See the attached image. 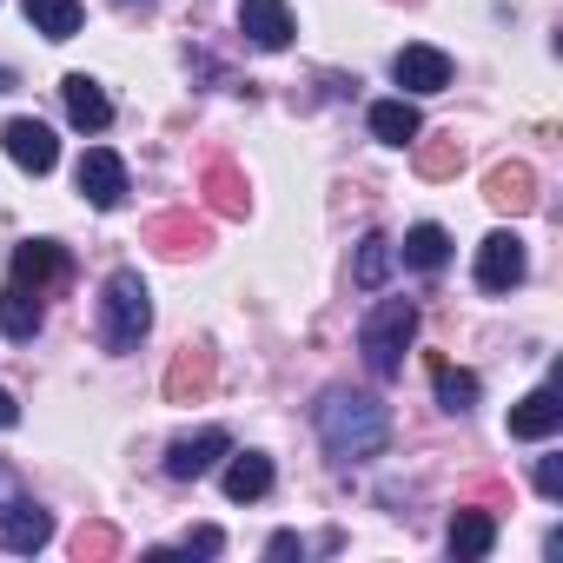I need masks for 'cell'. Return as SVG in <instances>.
<instances>
[{"instance_id":"6da1fadb","label":"cell","mask_w":563,"mask_h":563,"mask_svg":"<svg viewBox=\"0 0 563 563\" xmlns=\"http://www.w3.org/2000/svg\"><path fill=\"white\" fill-rule=\"evenodd\" d=\"M319 438L339 464H365L391 444V411L372 391H325L319 398Z\"/></svg>"},{"instance_id":"7a4b0ae2","label":"cell","mask_w":563,"mask_h":563,"mask_svg":"<svg viewBox=\"0 0 563 563\" xmlns=\"http://www.w3.org/2000/svg\"><path fill=\"white\" fill-rule=\"evenodd\" d=\"M153 332V299L140 286V272H113L100 286V345L107 352H140V339Z\"/></svg>"},{"instance_id":"3957f363","label":"cell","mask_w":563,"mask_h":563,"mask_svg":"<svg viewBox=\"0 0 563 563\" xmlns=\"http://www.w3.org/2000/svg\"><path fill=\"white\" fill-rule=\"evenodd\" d=\"M418 339V306L411 299H385L372 319H365V332H358V352H365V365L378 372V378H398L405 372V345Z\"/></svg>"},{"instance_id":"277c9868","label":"cell","mask_w":563,"mask_h":563,"mask_svg":"<svg viewBox=\"0 0 563 563\" xmlns=\"http://www.w3.org/2000/svg\"><path fill=\"white\" fill-rule=\"evenodd\" d=\"M67 272H74V265H67V245H54V239H27V245L14 252V278H8V286L41 299L47 286H60Z\"/></svg>"},{"instance_id":"5b68a950","label":"cell","mask_w":563,"mask_h":563,"mask_svg":"<svg viewBox=\"0 0 563 563\" xmlns=\"http://www.w3.org/2000/svg\"><path fill=\"white\" fill-rule=\"evenodd\" d=\"M523 272H530V258H523V239H517V232H490V239L477 245V286H484V292L523 286Z\"/></svg>"},{"instance_id":"8992f818","label":"cell","mask_w":563,"mask_h":563,"mask_svg":"<svg viewBox=\"0 0 563 563\" xmlns=\"http://www.w3.org/2000/svg\"><path fill=\"white\" fill-rule=\"evenodd\" d=\"M0 146H8V159L21 173H54L60 166V140L41 120H8V126H0Z\"/></svg>"},{"instance_id":"52a82bcc","label":"cell","mask_w":563,"mask_h":563,"mask_svg":"<svg viewBox=\"0 0 563 563\" xmlns=\"http://www.w3.org/2000/svg\"><path fill=\"white\" fill-rule=\"evenodd\" d=\"M74 179H80L87 206H100V212H113V206L126 199V166H120V153H107V146H87L80 166H74Z\"/></svg>"},{"instance_id":"ba28073f","label":"cell","mask_w":563,"mask_h":563,"mask_svg":"<svg viewBox=\"0 0 563 563\" xmlns=\"http://www.w3.org/2000/svg\"><path fill=\"white\" fill-rule=\"evenodd\" d=\"M219 457H232V438H225L219 424H206V431H192V438H179V444L166 451V477L192 484V477H206Z\"/></svg>"},{"instance_id":"9c48e42d","label":"cell","mask_w":563,"mask_h":563,"mask_svg":"<svg viewBox=\"0 0 563 563\" xmlns=\"http://www.w3.org/2000/svg\"><path fill=\"white\" fill-rule=\"evenodd\" d=\"M239 34L252 47H265V54L292 47V8L286 0H239Z\"/></svg>"},{"instance_id":"30bf717a","label":"cell","mask_w":563,"mask_h":563,"mask_svg":"<svg viewBox=\"0 0 563 563\" xmlns=\"http://www.w3.org/2000/svg\"><path fill=\"white\" fill-rule=\"evenodd\" d=\"M391 74H398L405 93H444L451 87V54H438V47H398Z\"/></svg>"},{"instance_id":"8fae6325","label":"cell","mask_w":563,"mask_h":563,"mask_svg":"<svg viewBox=\"0 0 563 563\" xmlns=\"http://www.w3.org/2000/svg\"><path fill=\"white\" fill-rule=\"evenodd\" d=\"M199 192H206V206H212L219 219H245V212H252V186H245V173H239L232 159H212V166L199 173Z\"/></svg>"},{"instance_id":"7c38bea8","label":"cell","mask_w":563,"mask_h":563,"mask_svg":"<svg viewBox=\"0 0 563 563\" xmlns=\"http://www.w3.org/2000/svg\"><path fill=\"white\" fill-rule=\"evenodd\" d=\"M212 378H219V358H212L206 345H186V352L166 365V398H173V405H192V398L212 391Z\"/></svg>"},{"instance_id":"4fadbf2b","label":"cell","mask_w":563,"mask_h":563,"mask_svg":"<svg viewBox=\"0 0 563 563\" xmlns=\"http://www.w3.org/2000/svg\"><path fill=\"white\" fill-rule=\"evenodd\" d=\"M60 100H67V120H74L80 133H107V126H113V100L100 93V80L67 74V80H60Z\"/></svg>"},{"instance_id":"5bb4252c","label":"cell","mask_w":563,"mask_h":563,"mask_svg":"<svg viewBox=\"0 0 563 563\" xmlns=\"http://www.w3.org/2000/svg\"><path fill=\"white\" fill-rule=\"evenodd\" d=\"M484 199L497 206V212H530L537 206V173L523 166V159H504V166H490V179H484Z\"/></svg>"},{"instance_id":"9a60e30c","label":"cell","mask_w":563,"mask_h":563,"mask_svg":"<svg viewBox=\"0 0 563 563\" xmlns=\"http://www.w3.org/2000/svg\"><path fill=\"white\" fill-rule=\"evenodd\" d=\"M146 245H159L166 258H186V252H206L212 232H206V219H192V212H159V219L146 225Z\"/></svg>"},{"instance_id":"2e32d148","label":"cell","mask_w":563,"mask_h":563,"mask_svg":"<svg viewBox=\"0 0 563 563\" xmlns=\"http://www.w3.org/2000/svg\"><path fill=\"white\" fill-rule=\"evenodd\" d=\"M0 537H8V550H21V556H34L47 537H54V517L34 504V497H21L8 517H0Z\"/></svg>"},{"instance_id":"e0dca14e","label":"cell","mask_w":563,"mask_h":563,"mask_svg":"<svg viewBox=\"0 0 563 563\" xmlns=\"http://www.w3.org/2000/svg\"><path fill=\"white\" fill-rule=\"evenodd\" d=\"M556 424H563V405H556V391H550V385H537V391H530V398H517V411H510V438H530V444H537V438H550Z\"/></svg>"},{"instance_id":"ac0fdd59","label":"cell","mask_w":563,"mask_h":563,"mask_svg":"<svg viewBox=\"0 0 563 563\" xmlns=\"http://www.w3.org/2000/svg\"><path fill=\"white\" fill-rule=\"evenodd\" d=\"M490 543H497V517H490V510H457V517H451V556H457V563L490 556Z\"/></svg>"},{"instance_id":"d6986e66","label":"cell","mask_w":563,"mask_h":563,"mask_svg":"<svg viewBox=\"0 0 563 563\" xmlns=\"http://www.w3.org/2000/svg\"><path fill=\"white\" fill-rule=\"evenodd\" d=\"M265 490H272V457L239 451V457L225 464V497H232V504H258Z\"/></svg>"},{"instance_id":"ffe728a7","label":"cell","mask_w":563,"mask_h":563,"mask_svg":"<svg viewBox=\"0 0 563 563\" xmlns=\"http://www.w3.org/2000/svg\"><path fill=\"white\" fill-rule=\"evenodd\" d=\"M372 133H378L385 146H411V140L424 133V120H418L411 100H378V107H372Z\"/></svg>"},{"instance_id":"44dd1931","label":"cell","mask_w":563,"mask_h":563,"mask_svg":"<svg viewBox=\"0 0 563 563\" xmlns=\"http://www.w3.org/2000/svg\"><path fill=\"white\" fill-rule=\"evenodd\" d=\"M27 21L47 41H74L80 34V0H27Z\"/></svg>"},{"instance_id":"7402d4cb","label":"cell","mask_w":563,"mask_h":563,"mask_svg":"<svg viewBox=\"0 0 563 563\" xmlns=\"http://www.w3.org/2000/svg\"><path fill=\"white\" fill-rule=\"evenodd\" d=\"M398 252H405V265H418V272H438V265L451 258V232H444V225H411Z\"/></svg>"},{"instance_id":"603a6c76","label":"cell","mask_w":563,"mask_h":563,"mask_svg":"<svg viewBox=\"0 0 563 563\" xmlns=\"http://www.w3.org/2000/svg\"><path fill=\"white\" fill-rule=\"evenodd\" d=\"M0 332H8V339H34L41 332V299L34 292H0Z\"/></svg>"},{"instance_id":"cb8c5ba5","label":"cell","mask_w":563,"mask_h":563,"mask_svg":"<svg viewBox=\"0 0 563 563\" xmlns=\"http://www.w3.org/2000/svg\"><path fill=\"white\" fill-rule=\"evenodd\" d=\"M457 166H464V140H457V133L418 140V173H424V179H451Z\"/></svg>"},{"instance_id":"d4e9b609","label":"cell","mask_w":563,"mask_h":563,"mask_svg":"<svg viewBox=\"0 0 563 563\" xmlns=\"http://www.w3.org/2000/svg\"><path fill=\"white\" fill-rule=\"evenodd\" d=\"M431 385H438V405L444 411H471L477 405V378L457 372V365H431Z\"/></svg>"},{"instance_id":"484cf974","label":"cell","mask_w":563,"mask_h":563,"mask_svg":"<svg viewBox=\"0 0 563 563\" xmlns=\"http://www.w3.org/2000/svg\"><path fill=\"white\" fill-rule=\"evenodd\" d=\"M385 272H391V239H378V232H372V239L358 245V265H352V278H358L365 292H378V286H385Z\"/></svg>"},{"instance_id":"4316f807","label":"cell","mask_w":563,"mask_h":563,"mask_svg":"<svg viewBox=\"0 0 563 563\" xmlns=\"http://www.w3.org/2000/svg\"><path fill=\"white\" fill-rule=\"evenodd\" d=\"M74 556H80V563L120 556V530H113V523H80V530H74Z\"/></svg>"},{"instance_id":"83f0119b","label":"cell","mask_w":563,"mask_h":563,"mask_svg":"<svg viewBox=\"0 0 563 563\" xmlns=\"http://www.w3.org/2000/svg\"><path fill=\"white\" fill-rule=\"evenodd\" d=\"M179 550H186V556H219V550H225V537H219L212 523H199V530H192V537H186Z\"/></svg>"},{"instance_id":"f1b7e54d","label":"cell","mask_w":563,"mask_h":563,"mask_svg":"<svg viewBox=\"0 0 563 563\" xmlns=\"http://www.w3.org/2000/svg\"><path fill=\"white\" fill-rule=\"evenodd\" d=\"M537 490H543V497L563 490V457H537Z\"/></svg>"},{"instance_id":"f546056e","label":"cell","mask_w":563,"mask_h":563,"mask_svg":"<svg viewBox=\"0 0 563 563\" xmlns=\"http://www.w3.org/2000/svg\"><path fill=\"white\" fill-rule=\"evenodd\" d=\"M21 497H27V490H21V477H14L8 464H0V517H8V510H14Z\"/></svg>"},{"instance_id":"4dcf8cb0","label":"cell","mask_w":563,"mask_h":563,"mask_svg":"<svg viewBox=\"0 0 563 563\" xmlns=\"http://www.w3.org/2000/svg\"><path fill=\"white\" fill-rule=\"evenodd\" d=\"M21 424V405H14V391H0V431H14Z\"/></svg>"},{"instance_id":"1f68e13d","label":"cell","mask_w":563,"mask_h":563,"mask_svg":"<svg viewBox=\"0 0 563 563\" xmlns=\"http://www.w3.org/2000/svg\"><path fill=\"white\" fill-rule=\"evenodd\" d=\"M299 550H306V543H299L292 530H278V537H272V556H299Z\"/></svg>"}]
</instances>
